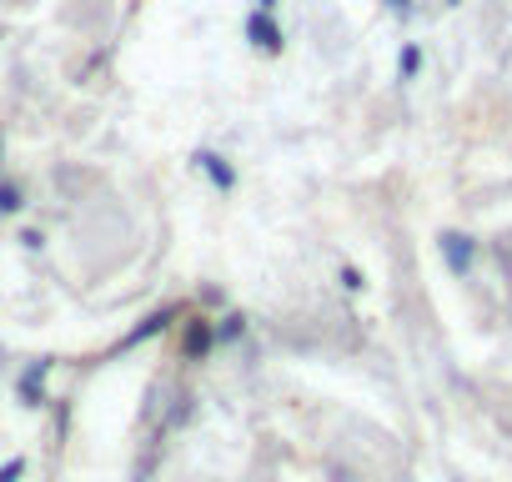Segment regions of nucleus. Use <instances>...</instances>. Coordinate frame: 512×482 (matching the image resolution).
Masks as SVG:
<instances>
[{"label": "nucleus", "instance_id": "f257e3e1", "mask_svg": "<svg viewBox=\"0 0 512 482\" xmlns=\"http://www.w3.org/2000/svg\"><path fill=\"white\" fill-rule=\"evenodd\" d=\"M251 36H256V46H262V51H282V31L267 21V11L251 16Z\"/></svg>", "mask_w": 512, "mask_h": 482}, {"label": "nucleus", "instance_id": "f03ea898", "mask_svg": "<svg viewBox=\"0 0 512 482\" xmlns=\"http://www.w3.org/2000/svg\"><path fill=\"white\" fill-rule=\"evenodd\" d=\"M447 257H452V267H457V272L467 267V241H462V236H447Z\"/></svg>", "mask_w": 512, "mask_h": 482}, {"label": "nucleus", "instance_id": "7ed1b4c3", "mask_svg": "<svg viewBox=\"0 0 512 482\" xmlns=\"http://www.w3.org/2000/svg\"><path fill=\"white\" fill-rule=\"evenodd\" d=\"M201 166H206V171H211V176H216L221 186H231V171L221 166V156H201Z\"/></svg>", "mask_w": 512, "mask_h": 482}, {"label": "nucleus", "instance_id": "20e7f679", "mask_svg": "<svg viewBox=\"0 0 512 482\" xmlns=\"http://www.w3.org/2000/svg\"><path fill=\"white\" fill-rule=\"evenodd\" d=\"M26 472V457H16V462H6V467H0V482H16Z\"/></svg>", "mask_w": 512, "mask_h": 482}, {"label": "nucleus", "instance_id": "39448f33", "mask_svg": "<svg viewBox=\"0 0 512 482\" xmlns=\"http://www.w3.org/2000/svg\"><path fill=\"white\" fill-rule=\"evenodd\" d=\"M0 206H6V211H16V206H21V196H16V186H6V191H0Z\"/></svg>", "mask_w": 512, "mask_h": 482}, {"label": "nucleus", "instance_id": "423d86ee", "mask_svg": "<svg viewBox=\"0 0 512 482\" xmlns=\"http://www.w3.org/2000/svg\"><path fill=\"white\" fill-rule=\"evenodd\" d=\"M272 6H277V0H262V11H272Z\"/></svg>", "mask_w": 512, "mask_h": 482}, {"label": "nucleus", "instance_id": "0eeeda50", "mask_svg": "<svg viewBox=\"0 0 512 482\" xmlns=\"http://www.w3.org/2000/svg\"><path fill=\"white\" fill-rule=\"evenodd\" d=\"M387 6H407V0H387Z\"/></svg>", "mask_w": 512, "mask_h": 482}]
</instances>
